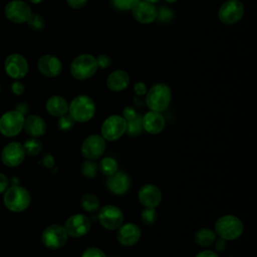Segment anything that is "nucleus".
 Masks as SVG:
<instances>
[{"label": "nucleus", "mask_w": 257, "mask_h": 257, "mask_svg": "<svg viewBox=\"0 0 257 257\" xmlns=\"http://www.w3.org/2000/svg\"><path fill=\"white\" fill-rule=\"evenodd\" d=\"M3 194V203L5 207L11 212H23L30 205L31 197L29 192L24 187H8V189Z\"/></svg>", "instance_id": "1"}, {"label": "nucleus", "mask_w": 257, "mask_h": 257, "mask_svg": "<svg viewBox=\"0 0 257 257\" xmlns=\"http://www.w3.org/2000/svg\"><path fill=\"white\" fill-rule=\"evenodd\" d=\"M172 92L170 87L165 83H156L147 92L146 103L151 110L164 111L170 105Z\"/></svg>", "instance_id": "2"}, {"label": "nucleus", "mask_w": 257, "mask_h": 257, "mask_svg": "<svg viewBox=\"0 0 257 257\" xmlns=\"http://www.w3.org/2000/svg\"><path fill=\"white\" fill-rule=\"evenodd\" d=\"M68 111L74 120L85 122L93 117L95 113V104L89 96L83 94L77 95L68 105Z\"/></svg>", "instance_id": "3"}, {"label": "nucleus", "mask_w": 257, "mask_h": 257, "mask_svg": "<svg viewBox=\"0 0 257 257\" xmlns=\"http://www.w3.org/2000/svg\"><path fill=\"white\" fill-rule=\"evenodd\" d=\"M97 70L96 58L88 53L77 55L70 64V73L77 80L90 78Z\"/></svg>", "instance_id": "4"}, {"label": "nucleus", "mask_w": 257, "mask_h": 257, "mask_svg": "<svg viewBox=\"0 0 257 257\" xmlns=\"http://www.w3.org/2000/svg\"><path fill=\"white\" fill-rule=\"evenodd\" d=\"M215 230L218 236L222 239L235 240L242 235L243 224L239 218L232 215H226L216 221Z\"/></svg>", "instance_id": "5"}, {"label": "nucleus", "mask_w": 257, "mask_h": 257, "mask_svg": "<svg viewBox=\"0 0 257 257\" xmlns=\"http://www.w3.org/2000/svg\"><path fill=\"white\" fill-rule=\"evenodd\" d=\"M24 114L18 110H8L0 117V133L6 138L17 136L22 130L24 124Z\"/></svg>", "instance_id": "6"}, {"label": "nucleus", "mask_w": 257, "mask_h": 257, "mask_svg": "<svg viewBox=\"0 0 257 257\" xmlns=\"http://www.w3.org/2000/svg\"><path fill=\"white\" fill-rule=\"evenodd\" d=\"M67 239L68 235L65 228L57 224L46 227L41 234V241L43 245L52 250L63 247L67 242Z\"/></svg>", "instance_id": "7"}, {"label": "nucleus", "mask_w": 257, "mask_h": 257, "mask_svg": "<svg viewBox=\"0 0 257 257\" xmlns=\"http://www.w3.org/2000/svg\"><path fill=\"white\" fill-rule=\"evenodd\" d=\"M126 130V120L117 114L109 115L104 119L101 125V137L106 141H115L119 139Z\"/></svg>", "instance_id": "8"}, {"label": "nucleus", "mask_w": 257, "mask_h": 257, "mask_svg": "<svg viewBox=\"0 0 257 257\" xmlns=\"http://www.w3.org/2000/svg\"><path fill=\"white\" fill-rule=\"evenodd\" d=\"M244 15V5L239 0H228L219 9V19L222 23L232 25L242 19Z\"/></svg>", "instance_id": "9"}, {"label": "nucleus", "mask_w": 257, "mask_h": 257, "mask_svg": "<svg viewBox=\"0 0 257 257\" xmlns=\"http://www.w3.org/2000/svg\"><path fill=\"white\" fill-rule=\"evenodd\" d=\"M25 151L23 145L18 142L8 143L1 151V162L9 168H15L22 164L25 159Z\"/></svg>", "instance_id": "10"}, {"label": "nucleus", "mask_w": 257, "mask_h": 257, "mask_svg": "<svg viewBox=\"0 0 257 257\" xmlns=\"http://www.w3.org/2000/svg\"><path fill=\"white\" fill-rule=\"evenodd\" d=\"M98 221L102 227L107 230H114L121 226L123 215L120 209L113 205L102 207L98 213Z\"/></svg>", "instance_id": "11"}, {"label": "nucleus", "mask_w": 257, "mask_h": 257, "mask_svg": "<svg viewBox=\"0 0 257 257\" xmlns=\"http://www.w3.org/2000/svg\"><path fill=\"white\" fill-rule=\"evenodd\" d=\"M5 16L13 23H24L31 15L29 5L21 0H12L4 8Z\"/></svg>", "instance_id": "12"}, {"label": "nucleus", "mask_w": 257, "mask_h": 257, "mask_svg": "<svg viewBox=\"0 0 257 257\" xmlns=\"http://www.w3.org/2000/svg\"><path fill=\"white\" fill-rule=\"evenodd\" d=\"M5 71L14 79L23 78L28 72L27 60L18 53H12L7 56L4 62Z\"/></svg>", "instance_id": "13"}, {"label": "nucleus", "mask_w": 257, "mask_h": 257, "mask_svg": "<svg viewBox=\"0 0 257 257\" xmlns=\"http://www.w3.org/2000/svg\"><path fill=\"white\" fill-rule=\"evenodd\" d=\"M105 150V141L98 135H91L87 137L81 145V154L88 160H95L99 158Z\"/></svg>", "instance_id": "14"}, {"label": "nucleus", "mask_w": 257, "mask_h": 257, "mask_svg": "<svg viewBox=\"0 0 257 257\" xmlns=\"http://www.w3.org/2000/svg\"><path fill=\"white\" fill-rule=\"evenodd\" d=\"M64 228L68 236L75 238L82 237L90 230V221L84 215L75 214L66 220Z\"/></svg>", "instance_id": "15"}, {"label": "nucleus", "mask_w": 257, "mask_h": 257, "mask_svg": "<svg viewBox=\"0 0 257 257\" xmlns=\"http://www.w3.org/2000/svg\"><path fill=\"white\" fill-rule=\"evenodd\" d=\"M133 17L140 23L149 24L157 18V8L153 3L140 0L132 9Z\"/></svg>", "instance_id": "16"}, {"label": "nucleus", "mask_w": 257, "mask_h": 257, "mask_svg": "<svg viewBox=\"0 0 257 257\" xmlns=\"http://www.w3.org/2000/svg\"><path fill=\"white\" fill-rule=\"evenodd\" d=\"M39 71L47 77H55L62 71L61 61L54 55L45 54L42 55L37 62Z\"/></svg>", "instance_id": "17"}, {"label": "nucleus", "mask_w": 257, "mask_h": 257, "mask_svg": "<svg viewBox=\"0 0 257 257\" xmlns=\"http://www.w3.org/2000/svg\"><path fill=\"white\" fill-rule=\"evenodd\" d=\"M138 197L140 202L148 208H156L162 201V193L160 189L151 184L143 186L139 191Z\"/></svg>", "instance_id": "18"}, {"label": "nucleus", "mask_w": 257, "mask_h": 257, "mask_svg": "<svg viewBox=\"0 0 257 257\" xmlns=\"http://www.w3.org/2000/svg\"><path fill=\"white\" fill-rule=\"evenodd\" d=\"M143 128L151 135H157L161 133L165 127V117L161 114V112L158 111H148L143 117Z\"/></svg>", "instance_id": "19"}, {"label": "nucleus", "mask_w": 257, "mask_h": 257, "mask_svg": "<svg viewBox=\"0 0 257 257\" xmlns=\"http://www.w3.org/2000/svg\"><path fill=\"white\" fill-rule=\"evenodd\" d=\"M141 238V230L139 226L133 223L121 226L116 234L117 241L123 246H133Z\"/></svg>", "instance_id": "20"}, {"label": "nucleus", "mask_w": 257, "mask_h": 257, "mask_svg": "<svg viewBox=\"0 0 257 257\" xmlns=\"http://www.w3.org/2000/svg\"><path fill=\"white\" fill-rule=\"evenodd\" d=\"M23 128L32 138H38L45 134L46 123L41 116L30 114L24 118Z\"/></svg>", "instance_id": "21"}, {"label": "nucleus", "mask_w": 257, "mask_h": 257, "mask_svg": "<svg viewBox=\"0 0 257 257\" xmlns=\"http://www.w3.org/2000/svg\"><path fill=\"white\" fill-rule=\"evenodd\" d=\"M130 84V75L121 69L112 71L106 79V86L111 91H122Z\"/></svg>", "instance_id": "22"}, {"label": "nucleus", "mask_w": 257, "mask_h": 257, "mask_svg": "<svg viewBox=\"0 0 257 257\" xmlns=\"http://www.w3.org/2000/svg\"><path fill=\"white\" fill-rule=\"evenodd\" d=\"M107 188L115 195L124 194L130 188V179L123 172H115L111 176H108Z\"/></svg>", "instance_id": "23"}, {"label": "nucleus", "mask_w": 257, "mask_h": 257, "mask_svg": "<svg viewBox=\"0 0 257 257\" xmlns=\"http://www.w3.org/2000/svg\"><path fill=\"white\" fill-rule=\"evenodd\" d=\"M46 110L53 116H61L68 111L67 101L59 95H53L46 101Z\"/></svg>", "instance_id": "24"}, {"label": "nucleus", "mask_w": 257, "mask_h": 257, "mask_svg": "<svg viewBox=\"0 0 257 257\" xmlns=\"http://www.w3.org/2000/svg\"><path fill=\"white\" fill-rule=\"evenodd\" d=\"M216 239V234L208 228H202L197 231L195 235V241L198 245L207 247L213 244V242Z\"/></svg>", "instance_id": "25"}, {"label": "nucleus", "mask_w": 257, "mask_h": 257, "mask_svg": "<svg viewBox=\"0 0 257 257\" xmlns=\"http://www.w3.org/2000/svg\"><path fill=\"white\" fill-rule=\"evenodd\" d=\"M23 145V148H24V151H25V154L30 156V157H34V156H37L41 150H42V144L39 140H37L36 138H31V139H28L25 141Z\"/></svg>", "instance_id": "26"}, {"label": "nucleus", "mask_w": 257, "mask_h": 257, "mask_svg": "<svg viewBox=\"0 0 257 257\" xmlns=\"http://www.w3.org/2000/svg\"><path fill=\"white\" fill-rule=\"evenodd\" d=\"M82 208L87 212H95L99 208V201L96 196L92 194H85L80 200Z\"/></svg>", "instance_id": "27"}, {"label": "nucleus", "mask_w": 257, "mask_h": 257, "mask_svg": "<svg viewBox=\"0 0 257 257\" xmlns=\"http://www.w3.org/2000/svg\"><path fill=\"white\" fill-rule=\"evenodd\" d=\"M99 168L102 174L106 176H111L117 171V163L113 158L106 157L100 161Z\"/></svg>", "instance_id": "28"}, {"label": "nucleus", "mask_w": 257, "mask_h": 257, "mask_svg": "<svg viewBox=\"0 0 257 257\" xmlns=\"http://www.w3.org/2000/svg\"><path fill=\"white\" fill-rule=\"evenodd\" d=\"M142 130H143V122H142V116L138 115L126 121V130L125 132L132 136V137H137L139 136L141 133H142Z\"/></svg>", "instance_id": "29"}, {"label": "nucleus", "mask_w": 257, "mask_h": 257, "mask_svg": "<svg viewBox=\"0 0 257 257\" xmlns=\"http://www.w3.org/2000/svg\"><path fill=\"white\" fill-rule=\"evenodd\" d=\"M26 22H27L28 26L34 31H40L45 26L44 18L40 14H36V13H34V14L31 13L30 17L28 18V20Z\"/></svg>", "instance_id": "30"}, {"label": "nucleus", "mask_w": 257, "mask_h": 257, "mask_svg": "<svg viewBox=\"0 0 257 257\" xmlns=\"http://www.w3.org/2000/svg\"><path fill=\"white\" fill-rule=\"evenodd\" d=\"M174 17V12L166 6H162L159 9H157V20L162 23H168L171 22Z\"/></svg>", "instance_id": "31"}, {"label": "nucleus", "mask_w": 257, "mask_h": 257, "mask_svg": "<svg viewBox=\"0 0 257 257\" xmlns=\"http://www.w3.org/2000/svg\"><path fill=\"white\" fill-rule=\"evenodd\" d=\"M97 172V166L93 161H85L81 166V173L86 178H94Z\"/></svg>", "instance_id": "32"}, {"label": "nucleus", "mask_w": 257, "mask_h": 257, "mask_svg": "<svg viewBox=\"0 0 257 257\" xmlns=\"http://www.w3.org/2000/svg\"><path fill=\"white\" fill-rule=\"evenodd\" d=\"M141 219L145 225H153L157 220V212L155 208L146 207V209L142 212Z\"/></svg>", "instance_id": "33"}, {"label": "nucleus", "mask_w": 257, "mask_h": 257, "mask_svg": "<svg viewBox=\"0 0 257 257\" xmlns=\"http://www.w3.org/2000/svg\"><path fill=\"white\" fill-rule=\"evenodd\" d=\"M58 127L59 130L61 131H67V130H70L73 124H74V119L71 117L70 114H63L61 116H59V119H58Z\"/></svg>", "instance_id": "34"}, {"label": "nucleus", "mask_w": 257, "mask_h": 257, "mask_svg": "<svg viewBox=\"0 0 257 257\" xmlns=\"http://www.w3.org/2000/svg\"><path fill=\"white\" fill-rule=\"evenodd\" d=\"M140 0H112L113 5L119 10H131Z\"/></svg>", "instance_id": "35"}, {"label": "nucleus", "mask_w": 257, "mask_h": 257, "mask_svg": "<svg viewBox=\"0 0 257 257\" xmlns=\"http://www.w3.org/2000/svg\"><path fill=\"white\" fill-rule=\"evenodd\" d=\"M81 257H106V256L100 249L95 247H90V248H87L82 253Z\"/></svg>", "instance_id": "36"}, {"label": "nucleus", "mask_w": 257, "mask_h": 257, "mask_svg": "<svg viewBox=\"0 0 257 257\" xmlns=\"http://www.w3.org/2000/svg\"><path fill=\"white\" fill-rule=\"evenodd\" d=\"M97 67L100 68H107L111 63V58L107 54H99L96 57Z\"/></svg>", "instance_id": "37"}, {"label": "nucleus", "mask_w": 257, "mask_h": 257, "mask_svg": "<svg viewBox=\"0 0 257 257\" xmlns=\"http://www.w3.org/2000/svg\"><path fill=\"white\" fill-rule=\"evenodd\" d=\"M24 89H25V87H24L23 83L20 82L19 80H15V81L12 82V84H11V90H12V92H13L14 94H16V95L22 94L23 91H24Z\"/></svg>", "instance_id": "38"}, {"label": "nucleus", "mask_w": 257, "mask_h": 257, "mask_svg": "<svg viewBox=\"0 0 257 257\" xmlns=\"http://www.w3.org/2000/svg\"><path fill=\"white\" fill-rule=\"evenodd\" d=\"M122 114H123L122 117L126 121H128V120H131V119H133V118H135L137 116V111H136V109L134 107L126 106V107H124V109L122 111Z\"/></svg>", "instance_id": "39"}, {"label": "nucleus", "mask_w": 257, "mask_h": 257, "mask_svg": "<svg viewBox=\"0 0 257 257\" xmlns=\"http://www.w3.org/2000/svg\"><path fill=\"white\" fill-rule=\"evenodd\" d=\"M88 0H66L68 6L72 9H80L86 5Z\"/></svg>", "instance_id": "40"}, {"label": "nucleus", "mask_w": 257, "mask_h": 257, "mask_svg": "<svg viewBox=\"0 0 257 257\" xmlns=\"http://www.w3.org/2000/svg\"><path fill=\"white\" fill-rule=\"evenodd\" d=\"M134 91H135V93L137 94V95H144V94H146L147 93V86H146V84L144 83V82H142V81H139V82H137V83H135V85H134Z\"/></svg>", "instance_id": "41"}, {"label": "nucleus", "mask_w": 257, "mask_h": 257, "mask_svg": "<svg viewBox=\"0 0 257 257\" xmlns=\"http://www.w3.org/2000/svg\"><path fill=\"white\" fill-rule=\"evenodd\" d=\"M9 187V180L7 176L0 172V194H3Z\"/></svg>", "instance_id": "42"}, {"label": "nucleus", "mask_w": 257, "mask_h": 257, "mask_svg": "<svg viewBox=\"0 0 257 257\" xmlns=\"http://www.w3.org/2000/svg\"><path fill=\"white\" fill-rule=\"evenodd\" d=\"M42 164L47 169H52L54 167V159L50 154H46L42 158Z\"/></svg>", "instance_id": "43"}, {"label": "nucleus", "mask_w": 257, "mask_h": 257, "mask_svg": "<svg viewBox=\"0 0 257 257\" xmlns=\"http://www.w3.org/2000/svg\"><path fill=\"white\" fill-rule=\"evenodd\" d=\"M195 257H219V256L217 255V253H215V252H213V251L206 250V251L200 252V253L197 254Z\"/></svg>", "instance_id": "44"}, {"label": "nucleus", "mask_w": 257, "mask_h": 257, "mask_svg": "<svg viewBox=\"0 0 257 257\" xmlns=\"http://www.w3.org/2000/svg\"><path fill=\"white\" fill-rule=\"evenodd\" d=\"M28 109H29L28 105L26 103H23V102L22 103H18V105L16 106V110H18L22 114H25L28 111Z\"/></svg>", "instance_id": "45"}, {"label": "nucleus", "mask_w": 257, "mask_h": 257, "mask_svg": "<svg viewBox=\"0 0 257 257\" xmlns=\"http://www.w3.org/2000/svg\"><path fill=\"white\" fill-rule=\"evenodd\" d=\"M29 1L33 4H38V3H41L43 0H29Z\"/></svg>", "instance_id": "46"}, {"label": "nucleus", "mask_w": 257, "mask_h": 257, "mask_svg": "<svg viewBox=\"0 0 257 257\" xmlns=\"http://www.w3.org/2000/svg\"><path fill=\"white\" fill-rule=\"evenodd\" d=\"M144 1H147V2H150V3H157V2H159V0H144Z\"/></svg>", "instance_id": "47"}, {"label": "nucleus", "mask_w": 257, "mask_h": 257, "mask_svg": "<svg viewBox=\"0 0 257 257\" xmlns=\"http://www.w3.org/2000/svg\"><path fill=\"white\" fill-rule=\"evenodd\" d=\"M167 2H169V3H174V2H176L177 0H166Z\"/></svg>", "instance_id": "48"}, {"label": "nucleus", "mask_w": 257, "mask_h": 257, "mask_svg": "<svg viewBox=\"0 0 257 257\" xmlns=\"http://www.w3.org/2000/svg\"><path fill=\"white\" fill-rule=\"evenodd\" d=\"M0 91H1V86H0Z\"/></svg>", "instance_id": "49"}, {"label": "nucleus", "mask_w": 257, "mask_h": 257, "mask_svg": "<svg viewBox=\"0 0 257 257\" xmlns=\"http://www.w3.org/2000/svg\"><path fill=\"white\" fill-rule=\"evenodd\" d=\"M230 257H232V256H230Z\"/></svg>", "instance_id": "50"}]
</instances>
